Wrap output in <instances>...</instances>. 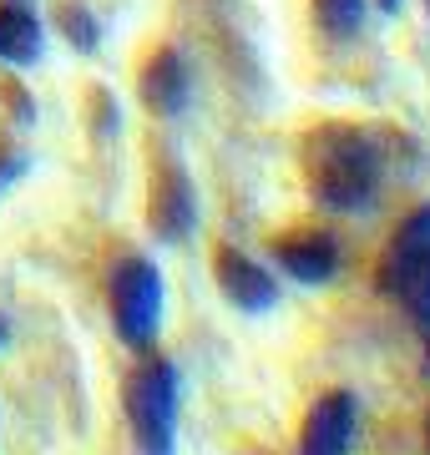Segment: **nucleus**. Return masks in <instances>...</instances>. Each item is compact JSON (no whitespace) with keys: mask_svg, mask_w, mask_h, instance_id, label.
Returning a JSON list of instances; mask_svg holds the SVG:
<instances>
[{"mask_svg":"<svg viewBox=\"0 0 430 455\" xmlns=\"http://www.w3.org/2000/svg\"><path fill=\"white\" fill-rule=\"evenodd\" d=\"M304 182L330 212H370L385 188V147L375 132L324 122L304 137Z\"/></svg>","mask_w":430,"mask_h":455,"instance_id":"obj_1","label":"nucleus"},{"mask_svg":"<svg viewBox=\"0 0 430 455\" xmlns=\"http://www.w3.org/2000/svg\"><path fill=\"white\" fill-rule=\"evenodd\" d=\"M122 420H127L137 455H178L182 374L167 355L142 349L127 364V374H122Z\"/></svg>","mask_w":430,"mask_h":455,"instance_id":"obj_2","label":"nucleus"},{"mask_svg":"<svg viewBox=\"0 0 430 455\" xmlns=\"http://www.w3.org/2000/svg\"><path fill=\"white\" fill-rule=\"evenodd\" d=\"M163 309H167L163 268H157L147 253H122L116 268L107 274V319H112L116 339L127 344L132 355L157 349Z\"/></svg>","mask_w":430,"mask_h":455,"instance_id":"obj_3","label":"nucleus"},{"mask_svg":"<svg viewBox=\"0 0 430 455\" xmlns=\"http://www.w3.org/2000/svg\"><path fill=\"white\" fill-rule=\"evenodd\" d=\"M430 283V203H420L415 212L400 218V228L390 233V243L375 259V289L395 304H410L415 293Z\"/></svg>","mask_w":430,"mask_h":455,"instance_id":"obj_4","label":"nucleus"},{"mask_svg":"<svg viewBox=\"0 0 430 455\" xmlns=\"http://www.w3.org/2000/svg\"><path fill=\"white\" fill-rule=\"evenodd\" d=\"M147 228L152 238L167 248H182L193 233H198V188L187 178V167L163 152L152 157V172H147Z\"/></svg>","mask_w":430,"mask_h":455,"instance_id":"obj_5","label":"nucleus"},{"mask_svg":"<svg viewBox=\"0 0 430 455\" xmlns=\"http://www.w3.org/2000/svg\"><path fill=\"white\" fill-rule=\"evenodd\" d=\"M213 283H218V299L233 314H243V319H268L283 299L279 274L264 268L253 253H243V248H233V243L213 248Z\"/></svg>","mask_w":430,"mask_h":455,"instance_id":"obj_6","label":"nucleus"},{"mask_svg":"<svg viewBox=\"0 0 430 455\" xmlns=\"http://www.w3.org/2000/svg\"><path fill=\"white\" fill-rule=\"evenodd\" d=\"M268 253L279 263V274L304 283V289H324L345 268V248H339V238H334L330 228H289V233H274L268 238Z\"/></svg>","mask_w":430,"mask_h":455,"instance_id":"obj_7","label":"nucleus"},{"mask_svg":"<svg viewBox=\"0 0 430 455\" xmlns=\"http://www.w3.org/2000/svg\"><path fill=\"white\" fill-rule=\"evenodd\" d=\"M354 435H360V400L354 390L334 385L319 390L299 420V455H354Z\"/></svg>","mask_w":430,"mask_h":455,"instance_id":"obj_8","label":"nucleus"},{"mask_svg":"<svg viewBox=\"0 0 430 455\" xmlns=\"http://www.w3.org/2000/svg\"><path fill=\"white\" fill-rule=\"evenodd\" d=\"M137 97H142V107L152 116H163V122L187 112V101H193V71H187L178 46H157L142 61V71H137Z\"/></svg>","mask_w":430,"mask_h":455,"instance_id":"obj_9","label":"nucleus"},{"mask_svg":"<svg viewBox=\"0 0 430 455\" xmlns=\"http://www.w3.org/2000/svg\"><path fill=\"white\" fill-rule=\"evenodd\" d=\"M41 20L26 0H0V61L5 66H31L41 61Z\"/></svg>","mask_w":430,"mask_h":455,"instance_id":"obj_10","label":"nucleus"},{"mask_svg":"<svg viewBox=\"0 0 430 455\" xmlns=\"http://www.w3.org/2000/svg\"><path fill=\"white\" fill-rule=\"evenodd\" d=\"M364 16H370V0H315V26L334 46H349L364 31Z\"/></svg>","mask_w":430,"mask_h":455,"instance_id":"obj_11","label":"nucleus"},{"mask_svg":"<svg viewBox=\"0 0 430 455\" xmlns=\"http://www.w3.org/2000/svg\"><path fill=\"white\" fill-rule=\"evenodd\" d=\"M61 36H67L76 51H86V56H92V51L101 46V20L86 11L82 0H71V5H61Z\"/></svg>","mask_w":430,"mask_h":455,"instance_id":"obj_12","label":"nucleus"},{"mask_svg":"<svg viewBox=\"0 0 430 455\" xmlns=\"http://www.w3.org/2000/svg\"><path fill=\"white\" fill-rule=\"evenodd\" d=\"M11 344V319H5V309H0V349Z\"/></svg>","mask_w":430,"mask_h":455,"instance_id":"obj_13","label":"nucleus"},{"mask_svg":"<svg viewBox=\"0 0 430 455\" xmlns=\"http://www.w3.org/2000/svg\"><path fill=\"white\" fill-rule=\"evenodd\" d=\"M420 339H426V364H430V319H420Z\"/></svg>","mask_w":430,"mask_h":455,"instance_id":"obj_14","label":"nucleus"},{"mask_svg":"<svg viewBox=\"0 0 430 455\" xmlns=\"http://www.w3.org/2000/svg\"><path fill=\"white\" fill-rule=\"evenodd\" d=\"M400 5H405V0H380V11H400Z\"/></svg>","mask_w":430,"mask_h":455,"instance_id":"obj_15","label":"nucleus"},{"mask_svg":"<svg viewBox=\"0 0 430 455\" xmlns=\"http://www.w3.org/2000/svg\"><path fill=\"white\" fill-rule=\"evenodd\" d=\"M426 455H430V410H426Z\"/></svg>","mask_w":430,"mask_h":455,"instance_id":"obj_16","label":"nucleus"},{"mask_svg":"<svg viewBox=\"0 0 430 455\" xmlns=\"http://www.w3.org/2000/svg\"><path fill=\"white\" fill-rule=\"evenodd\" d=\"M426 11H430V0H426Z\"/></svg>","mask_w":430,"mask_h":455,"instance_id":"obj_17","label":"nucleus"}]
</instances>
